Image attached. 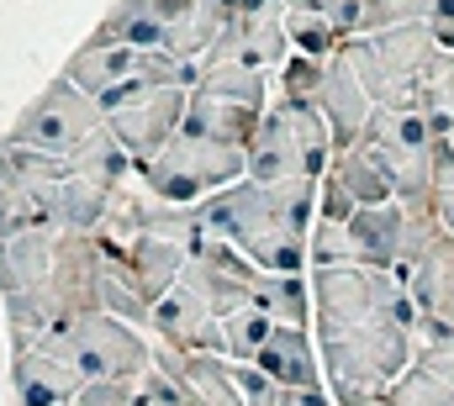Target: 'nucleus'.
Masks as SVG:
<instances>
[{"instance_id": "f3484780", "label": "nucleus", "mask_w": 454, "mask_h": 406, "mask_svg": "<svg viewBox=\"0 0 454 406\" xmlns=\"http://www.w3.org/2000/svg\"><path fill=\"white\" fill-rule=\"evenodd\" d=\"M11 391H16V406H74L80 380L43 348L11 343Z\"/></svg>"}, {"instance_id": "b1692460", "label": "nucleus", "mask_w": 454, "mask_h": 406, "mask_svg": "<svg viewBox=\"0 0 454 406\" xmlns=\"http://www.w3.org/2000/svg\"><path fill=\"white\" fill-rule=\"evenodd\" d=\"M196 90H201V96H217V101H238V105L270 111V74L243 69V64H212V69H201Z\"/></svg>"}, {"instance_id": "cd10ccee", "label": "nucleus", "mask_w": 454, "mask_h": 406, "mask_svg": "<svg viewBox=\"0 0 454 406\" xmlns=\"http://www.w3.org/2000/svg\"><path fill=\"white\" fill-rule=\"evenodd\" d=\"M339 264H359L354 232H348V222H317L312 238H307V275L312 269H339Z\"/></svg>"}, {"instance_id": "412c9836", "label": "nucleus", "mask_w": 454, "mask_h": 406, "mask_svg": "<svg viewBox=\"0 0 454 406\" xmlns=\"http://www.w3.org/2000/svg\"><path fill=\"white\" fill-rule=\"evenodd\" d=\"M402 222H407L402 201H386V206H364V211H354L348 232H354L359 264H370V269H386V275H391V264H396V248H402Z\"/></svg>"}, {"instance_id": "f704fd0d", "label": "nucleus", "mask_w": 454, "mask_h": 406, "mask_svg": "<svg viewBox=\"0 0 454 406\" xmlns=\"http://www.w3.org/2000/svg\"><path fill=\"white\" fill-rule=\"evenodd\" d=\"M412 364H418V370H428V375H439V380H450V386H454V343H450V348H418V354H412Z\"/></svg>"}, {"instance_id": "393cba45", "label": "nucleus", "mask_w": 454, "mask_h": 406, "mask_svg": "<svg viewBox=\"0 0 454 406\" xmlns=\"http://www.w3.org/2000/svg\"><path fill=\"white\" fill-rule=\"evenodd\" d=\"M259 311H270L275 327H307L312 322V280L307 275H264Z\"/></svg>"}, {"instance_id": "a211bd4d", "label": "nucleus", "mask_w": 454, "mask_h": 406, "mask_svg": "<svg viewBox=\"0 0 454 406\" xmlns=\"http://www.w3.org/2000/svg\"><path fill=\"white\" fill-rule=\"evenodd\" d=\"M106 248H112V243H106ZM112 254L127 264L132 285H137L148 301H159V296L185 275V264H191V248H185V243H175V238H153V232H137L132 243H121V248H112Z\"/></svg>"}, {"instance_id": "f8f14e48", "label": "nucleus", "mask_w": 454, "mask_h": 406, "mask_svg": "<svg viewBox=\"0 0 454 406\" xmlns=\"http://www.w3.org/2000/svg\"><path fill=\"white\" fill-rule=\"evenodd\" d=\"M101 269H106V248H101L96 232H59V254H53L59 316L101 311Z\"/></svg>"}, {"instance_id": "5701e85b", "label": "nucleus", "mask_w": 454, "mask_h": 406, "mask_svg": "<svg viewBox=\"0 0 454 406\" xmlns=\"http://www.w3.org/2000/svg\"><path fill=\"white\" fill-rule=\"evenodd\" d=\"M407 296L418 311H434V316H444L454 327V238L444 232L439 243H434V254L418 264V275L407 280Z\"/></svg>"}, {"instance_id": "6ab92c4d", "label": "nucleus", "mask_w": 454, "mask_h": 406, "mask_svg": "<svg viewBox=\"0 0 454 406\" xmlns=\"http://www.w3.org/2000/svg\"><path fill=\"white\" fill-rule=\"evenodd\" d=\"M259 127H264V111H259V105L217 101V96L191 90L185 127H180V132H191V137H212V143H227V148H243V153H248L254 137H259Z\"/></svg>"}, {"instance_id": "423d86ee", "label": "nucleus", "mask_w": 454, "mask_h": 406, "mask_svg": "<svg viewBox=\"0 0 454 406\" xmlns=\"http://www.w3.org/2000/svg\"><path fill=\"white\" fill-rule=\"evenodd\" d=\"M53 254H59V232H11V238H0V301H5L11 338H37L43 327L59 322Z\"/></svg>"}, {"instance_id": "20e7f679", "label": "nucleus", "mask_w": 454, "mask_h": 406, "mask_svg": "<svg viewBox=\"0 0 454 406\" xmlns=\"http://www.w3.org/2000/svg\"><path fill=\"white\" fill-rule=\"evenodd\" d=\"M328 164H333V132L323 111L275 96L248 148V180L254 185H323Z\"/></svg>"}, {"instance_id": "c756f323", "label": "nucleus", "mask_w": 454, "mask_h": 406, "mask_svg": "<svg viewBox=\"0 0 454 406\" xmlns=\"http://www.w3.org/2000/svg\"><path fill=\"white\" fill-rule=\"evenodd\" d=\"M386 406H454V386L412 364V370L386 391Z\"/></svg>"}, {"instance_id": "0eeeda50", "label": "nucleus", "mask_w": 454, "mask_h": 406, "mask_svg": "<svg viewBox=\"0 0 454 406\" xmlns=\"http://www.w3.org/2000/svg\"><path fill=\"white\" fill-rule=\"evenodd\" d=\"M101 116H106V132L121 143V153L132 159V169L153 164L185 127V105L191 90H164V85H143V80H127L106 96H96Z\"/></svg>"}, {"instance_id": "dca6fc26", "label": "nucleus", "mask_w": 454, "mask_h": 406, "mask_svg": "<svg viewBox=\"0 0 454 406\" xmlns=\"http://www.w3.org/2000/svg\"><path fill=\"white\" fill-rule=\"evenodd\" d=\"M254 364H259L280 391H323V386H328V380H323V354H317V343H312L307 327H275Z\"/></svg>"}, {"instance_id": "f03ea898", "label": "nucleus", "mask_w": 454, "mask_h": 406, "mask_svg": "<svg viewBox=\"0 0 454 406\" xmlns=\"http://www.w3.org/2000/svg\"><path fill=\"white\" fill-rule=\"evenodd\" d=\"M343 59L354 64L359 85L380 111H428L444 48L423 21H407V27H386L343 43Z\"/></svg>"}, {"instance_id": "f257e3e1", "label": "nucleus", "mask_w": 454, "mask_h": 406, "mask_svg": "<svg viewBox=\"0 0 454 406\" xmlns=\"http://www.w3.org/2000/svg\"><path fill=\"white\" fill-rule=\"evenodd\" d=\"M201 227L227 238L270 275H307V238L317 227V185H254L238 180L196 206Z\"/></svg>"}, {"instance_id": "72a5a7b5", "label": "nucleus", "mask_w": 454, "mask_h": 406, "mask_svg": "<svg viewBox=\"0 0 454 406\" xmlns=\"http://www.w3.org/2000/svg\"><path fill=\"white\" fill-rule=\"evenodd\" d=\"M428 111H450V116H454V53H444V59H439V74H434V101H428Z\"/></svg>"}, {"instance_id": "a878e982", "label": "nucleus", "mask_w": 454, "mask_h": 406, "mask_svg": "<svg viewBox=\"0 0 454 406\" xmlns=\"http://www.w3.org/2000/svg\"><path fill=\"white\" fill-rule=\"evenodd\" d=\"M270 332H275V316H270V311H259V306L232 311V316H223V343H217V354H223V359H259V348L270 343Z\"/></svg>"}, {"instance_id": "4be33fe9", "label": "nucleus", "mask_w": 454, "mask_h": 406, "mask_svg": "<svg viewBox=\"0 0 454 406\" xmlns=\"http://www.w3.org/2000/svg\"><path fill=\"white\" fill-rule=\"evenodd\" d=\"M85 43H96V48H143V53L169 48V37H164L159 16H153L143 0H116L112 11L101 16V27H96Z\"/></svg>"}, {"instance_id": "e433bc0d", "label": "nucleus", "mask_w": 454, "mask_h": 406, "mask_svg": "<svg viewBox=\"0 0 454 406\" xmlns=\"http://www.w3.org/2000/svg\"><path fill=\"white\" fill-rule=\"evenodd\" d=\"M434 211H439V222H444V232L454 238V191H434Z\"/></svg>"}, {"instance_id": "7c9ffc66", "label": "nucleus", "mask_w": 454, "mask_h": 406, "mask_svg": "<svg viewBox=\"0 0 454 406\" xmlns=\"http://www.w3.org/2000/svg\"><path fill=\"white\" fill-rule=\"evenodd\" d=\"M434 0H364V16L370 27L364 32H386V27H407V21H423Z\"/></svg>"}, {"instance_id": "39448f33", "label": "nucleus", "mask_w": 454, "mask_h": 406, "mask_svg": "<svg viewBox=\"0 0 454 406\" xmlns=\"http://www.w3.org/2000/svg\"><path fill=\"white\" fill-rule=\"evenodd\" d=\"M137 180L169 206H201V201H212L217 191L248 180V153L227 148V143H212V137L180 132L153 164L137 169Z\"/></svg>"}, {"instance_id": "aec40b11", "label": "nucleus", "mask_w": 454, "mask_h": 406, "mask_svg": "<svg viewBox=\"0 0 454 406\" xmlns=\"http://www.w3.org/2000/svg\"><path fill=\"white\" fill-rule=\"evenodd\" d=\"M143 48H96V43H80L74 59L64 64V80L80 85L85 96H106L127 80H143Z\"/></svg>"}, {"instance_id": "9d476101", "label": "nucleus", "mask_w": 454, "mask_h": 406, "mask_svg": "<svg viewBox=\"0 0 454 406\" xmlns=\"http://www.w3.org/2000/svg\"><path fill=\"white\" fill-rule=\"evenodd\" d=\"M148 332H153V343H164V348L217 354V343H223V311H217V301H212V291H207V280H201L196 259H191V264H185V275H180V280L153 301Z\"/></svg>"}, {"instance_id": "4468645a", "label": "nucleus", "mask_w": 454, "mask_h": 406, "mask_svg": "<svg viewBox=\"0 0 454 406\" xmlns=\"http://www.w3.org/2000/svg\"><path fill=\"white\" fill-rule=\"evenodd\" d=\"M317 111H323V121H328V132H333V153H339V148H354V143L364 137V127H370L375 101H370V90L359 85V74H354V64H348L343 53L328 59Z\"/></svg>"}, {"instance_id": "6e6552de", "label": "nucleus", "mask_w": 454, "mask_h": 406, "mask_svg": "<svg viewBox=\"0 0 454 406\" xmlns=\"http://www.w3.org/2000/svg\"><path fill=\"white\" fill-rule=\"evenodd\" d=\"M106 132V116H101V105L96 96H85L80 85H69L64 74L37 96V101L27 105L21 116H16V127L5 132L16 148H27V153H43V159H74L80 148H90L96 137Z\"/></svg>"}, {"instance_id": "2eb2a0df", "label": "nucleus", "mask_w": 454, "mask_h": 406, "mask_svg": "<svg viewBox=\"0 0 454 406\" xmlns=\"http://www.w3.org/2000/svg\"><path fill=\"white\" fill-rule=\"evenodd\" d=\"M153 364L196 406H243L238 386H232V364H227L223 354H185V348L153 343Z\"/></svg>"}, {"instance_id": "ddd939ff", "label": "nucleus", "mask_w": 454, "mask_h": 406, "mask_svg": "<svg viewBox=\"0 0 454 406\" xmlns=\"http://www.w3.org/2000/svg\"><path fill=\"white\" fill-rule=\"evenodd\" d=\"M143 5L159 16V27L169 37V53L196 59V64L212 53V43L227 32V21L238 11V0H143Z\"/></svg>"}, {"instance_id": "c9c22d12", "label": "nucleus", "mask_w": 454, "mask_h": 406, "mask_svg": "<svg viewBox=\"0 0 454 406\" xmlns=\"http://www.w3.org/2000/svg\"><path fill=\"white\" fill-rule=\"evenodd\" d=\"M254 406H339V402L323 386V391H270L264 402H254Z\"/></svg>"}, {"instance_id": "c85d7f7f", "label": "nucleus", "mask_w": 454, "mask_h": 406, "mask_svg": "<svg viewBox=\"0 0 454 406\" xmlns=\"http://www.w3.org/2000/svg\"><path fill=\"white\" fill-rule=\"evenodd\" d=\"M323 74H328V59H307V53H291L275 74L280 85V101H301V105H317L323 96Z\"/></svg>"}, {"instance_id": "9b49d317", "label": "nucleus", "mask_w": 454, "mask_h": 406, "mask_svg": "<svg viewBox=\"0 0 454 406\" xmlns=\"http://www.w3.org/2000/svg\"><path fill=\"white\" fill-rule=\"evenodd\" d=\"M386 201H396L386 169L370 159L364 143H354V148L333 153V164H328V175L317 185V222H354V211L386 206Z\"/></svg>"}, {"instance_id": "7ed1b4c3", "label": "nucleus", "mask_w": 454, "mask_h": 406, "mask_svg": "<svg viewBox=\"0 0 454 406\" xmlns=\"http://www.w3.org/2000/svg\"><path fill=\"white\" fill-rule=\"evenodd\" d=\"M11 343H32L48 359H59L80 380V391L96 386V380H143L148 364H153V343L143 338V327H132L121 316H106V311L59 316L37 338H11Z\"/></svg>"}, {"instance_id": "bb28decb", "label": "nucleus", "mask_w": 454, "mask_h": 406, "mask_svg": "<svg viewBox=\"0 0 454 406\" xmlns=\"http://www.w3.org/2000/svg\"><path fill=\"white\" fill-rule=\"evenodd\" d=\"M286 37H291V53H307V59L343 53V37L328 21V11H286Z\"/></svg>"}, {"instance_id": "1a4fd4ad", "label": "nucleus", "mask_w": 454, "mask_h": 406, "mask_svg": "<svg viewBox=\"0 0 454 406\" xmlns=\"http://www.w3.org/2000/svg\"><path fill=\"white\" fill-rule=\"evenodd\" d=\"M359 143L386 169L396 201L434 196V127H428V111H380L375 105Z\"/></svg>"}, {"instance_id": "2f4dec72", "label": "nucleus", "mask_w": 454, "mask_h": 406, "mask_svg": "<svg viewBox=\"0 0 454 406\" xmlns=\"http://www.w3.org/2000/svg\"><path fill=\"white\" fill-rule=\"evenodd\" d=\"M74 406H137V380H96L74 396Z\"/></svg>"}, {"instance_id": "473e14b6", "label": "nucleus", "mask_w": 454, "mask_h": 406, "mask_svg": "<svg viewBox=\"0 0 454 406\" xmlns=\"http://www.w3.org/2000/svg\"><path fill=\"white\" fill-rule=\"evenodd\" d=\"M423 27H428V32L439 37V48L450 53V48H454V0H434V5H428V16H423Z\"/></svg>"}]
</instances>
